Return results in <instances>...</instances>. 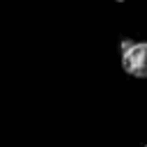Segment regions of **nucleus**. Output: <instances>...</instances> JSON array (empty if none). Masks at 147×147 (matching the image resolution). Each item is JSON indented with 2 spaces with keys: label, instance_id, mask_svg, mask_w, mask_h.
I'll use <instances>...</instances> for the list:
<instances>
[{
  "label": "nucleus",
  "instance_id": "2",
  "mask_svg": "<svg viewBox=\"0 0 147 147\" xmlns=\"http://www.w3.org/2000/svg\"><path fill=\"white\" fill-rule=\"evenodd\" d=\"M115 2H124V0H115Z\"/></svg>",
  "mask_w": 147,
  "mask_h": 147
},
{
  "label": "nucleus",
  "instance_id": "1",
  "mask_svg": "<svg viewBox=\"0 0 147 147\" xmlns=\"http://www.w3.org/2000/svg\"><path fill=\"white\" fill-rule=\"evenodd\" d=\"M122 69L131 78H147V41H133L122 48Z\"/></svg>",
  "mask_w": 147,
  "mask_h": 147
},
{
  "label": "nucleus",
  "instance_id": "3",
  "mask_svg": "<svg viewBox=\"0 0 147 147\" xmlns=\"http://www.w3.org/2000/svg\"><path fill=\"white\" fill-rule=\"evenodd\" d=\"M142 147H147V145H142Z\"/></svg>",
  "mask_w": 147,
  "mask_h": 147
}]
</instances>
